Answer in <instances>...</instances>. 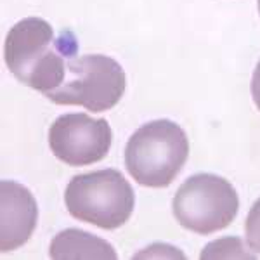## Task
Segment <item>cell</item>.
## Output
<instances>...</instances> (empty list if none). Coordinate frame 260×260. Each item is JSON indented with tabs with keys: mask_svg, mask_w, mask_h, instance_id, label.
<instances>
[{
	"mask_svg": "<svg viewBox=\"0 0 260 260\" xmlns=\"http://www.w3.org/2000/svg\"><path fill=\"white\" fill-rule=\"evenodd\" d=\"M77 37L70 30L54 33L42 18H24L4 42V61L16 78L31 89L50 94L66 78L68 62L77 56Z\"/></svg>",
	"mask_w": 260,
	"mask_h": 260,
	"instance_id": "1",
	"label": "cell"
},
{
	"mask_svg": "<svg viewBox=\"0 0 260 260\" xmlns=\"http://www.w3.org/2000/svg\"><path fill=\"white\" fill-rule=\"evenodd\" d=\"M189 156V141L172 120H153L130 136L125 167L137 184L167 187L180 174Z\"/></svg>",
	"mask_w": 260,
	"mask_h": 260,
	"instance_id": "2",
	"label": "cell"
},
{
	"mask_svg": "<svg viewBox=\"0 0 260 260\" xmlns=\"http://www.w3.org/2000/svg\"><path fill=\"white\" fill-rule=\"evenodd\" d=\"M64 203L71 217L111 231L130 219L136 194L121 172L104 169L75 175L66 186Z\"/></svg>",
	"mask_w": 260,
	"mask_h": 260,
	"instance_id": "3",
	"label": "cell"
},
{
	"mask_svg": "<svg viewBox=\"0 0 260 260\" xmlns=\"http://www.w3.org/2000/svg\"><path fill=\"white\" fill-rule=\"evenodd\" d=\"M127 87L123 68L103 54L75 56L68 62L66 78L45 98L56 104L83 106L94 113L111 110L118 104Z\"/></svg>",
	"mask_w": 260,
	"mask_h": 260,
	"instance_id": "4",
	"label": "cell"
},
{
	"mask_svg": "<svg viewBox=\"0 0 260 260\" xmlns=\"http://www.w3.org/2000/svg\"><path fill=\"white\" fill-rule=\"evenodd\" d=\"M172 210L184 229L207 236L228 228L236 219L240 198L233 184L224 177L196 174L177 189Z\"/></svg>",
	"mask_w": 260,
	"mask_h": 260,
	"instance_id": "5",
	"label": "cell"
},
{
	"mask_svg": "<svg viewBox=\"0 0 260 260\" xmlns=\"http://www.w3.org/2000/svg\"><path fill=\"white\" fill-rule=\"evenodd\" d=\"M113 130L104 118H92L87 113L57 116L49 128V146L57 160L70 167L98 163L110 153Z\"/></svg>",
	"mask_w": 260,
	"mask_h": 260,
	"instance_id": "6",
	"label": "cell"
},
{
	"mask_svg": "<svg viewBox=\"0 0 260 260\" xmlns=\"http://www.w3.org/2000/svg\"><path fill=\"white\" fill-rule=\"evenodd\" d=\"M0 251H14L30 240L39 222V207L28 187L0 182Z\"/></svg>",
	"mask_w": 260,
	"mask_h": 260,
	"instance_id": "7",
	"label": "cell"
},
{
	"mask_svg": "<svg viewBox=\"0 0 260 260\" xmlns=\"http://www.w3.org/2000/svg\"><path fill=\"white\" fill-rule=\"evenodd\" d=\"M50 258L78 260V258H116V251L106 240L82 229H66L56 234L50 243Z\"/></svg>",
	"mask_w": 260,
	"mask_h": 260,
	"instance_id": "8",
	"label": "cell"
},
{
	"mask_svg": "<svg viewBox=\"0 0 260 260\" xmlns=\"http://www.w3.org/2000/svg\"><path fill=\"white\" fill-rule=\"evenodd\" d=\"M245 231H246V241H248L250 248L255 253H260V198L250 208L248 217H246L245 222Z\"/></svg>",
	"mask_w": 260,
	"mask_h": 260,
	"instance_id": "9",
	"label": "cell"
},
{
	"mask_svg": "<svg viewBox=\"0 0 260 260\" xmlns=\"http://www.w3.org/2000/svg\"><path fill=\"white\" fill-rule=\"evenodd\" d=\"M251 98H253L255 106L258 108L260 111V61L257 64V68L253 71V77H251Z\"/></svg>",
	"mask_w": 260,
	"mask_h": 260,
	"instance_id": "10",
	"label": "cell"
},
{
	"mask_svg": "<svg viewBox=\"0 0 260 260\" xmlns=\"http://www.w3.org/2000/svg\"><path fill=\"white\" fill-rule=\"evenodd\" d=\"M258 12H260V0H258Z\"/></svg>",
	"mask_w": 260,
	"mask_h": 260,
	"instance_id": "11",
	"label": "cell"
}]
</instances>
